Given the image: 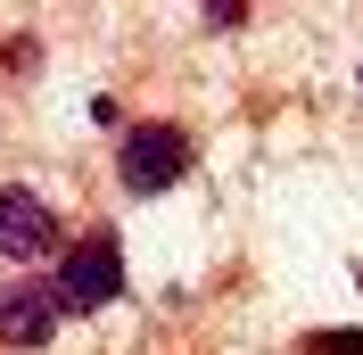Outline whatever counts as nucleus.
Listing matches in <instances>:
<instances>
[{"label": "nucleus", "mask_w": 363, "mask_h": 355, "mask_svg": "<svg viewBox=\"0 0 363 355\" xmlns=\"http://www.w3.org/2000/svg\"><path fill=\"white\" fill-rule=\"evenodd\" d=\"M190 174H199V133L190 124H174V116L124 124V141H116V190L124 199H165Z\"/></svg>", "instance_id": "1"}, {"label": "nucleus", "mask_w": 363, "mask_h": 355, "mask_svg": "<svg viewBox=\"0 0 363 355\" xmlns=\"http://www.w3.org/2000/svg\"><path fill=\"white\" fill-rule=\"evenodd\" d=\"M50 289H58L67 322H74V314H108L116 297H124V240H116V223H83V231H67L58 265H50Z\"/></svg>", "instance_id": "2"}, {"label": "nucleus", "mask_w": 363, "mask_h": 355, "mask_svg": "<svg viewBox=\"0 0 363 355\" xmlns=\"http://www.w3.org/2000/svg\"><path fill=\"white\" fill-rule=\"evenodd\" d=\"M58 248H67V215L33 190V182H0V265H58Z\"/></svg>", "instance_id": "3"}, {"label": "nucleus", "mask_w": 363, "mask_h": 355, "mask_svg": "<svg viewBox=\"0 0 363 355\" xmlns=\"http://www.w3.org/2000/svg\"><path fill=\"white\" fill-rule=\"evenodd\" d=\"M58 322H67V306H58L50 273H17V281H0V347H9V355L50 347Z\"/></svg>", "instance_id": "4"}, {"label": "nucleus", "mask_w": 363, "mask_h": 355, "mask_svg": "<svg viewBox=\"0 0 363 355\" xmlns=\"http://www.w3.org/2000/svg\"><path fill=\"white\" fill-rule=\"evenodd\" d=\"M297 355H363V322H322V331H297Z\"/></svg>", "instance_id": "5"}, {"label": "nucleus", "mask_w": 363, "mask_h": 355, "mask_svg": "<svg viewBox=\"0 0 363 355\" xmlns=\"http://www.w3.org/2000/svg\"><path fill=\"white\" fill-rule=\"evenodd\" d=\"M42 67V42H33V33H17V42L0 50V75H33Z\"/></svg>", "instance_id": "6"}]
</instances>
